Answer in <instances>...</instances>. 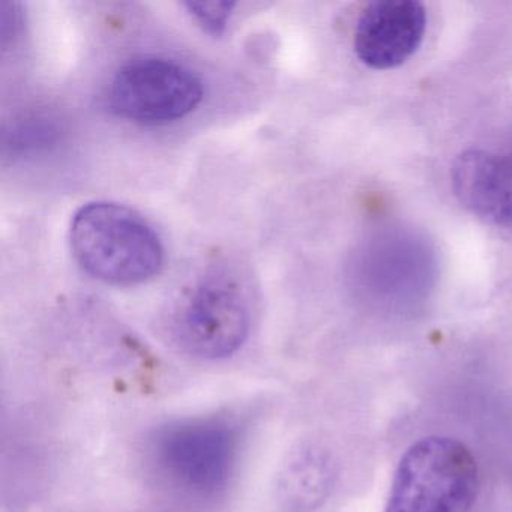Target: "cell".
Listing matches in <instances>:
<instances>
[{
  "label": "cell",
  "instance_id": "cell-9",
  "mask_svg": "<svg viewBox=\"0 0 512 512\" xmlns=\"http://www.w3.org/2000/svg\"><path fill=\"white\" fill-rule=\"evenodd\" d=\"M191 19L211 35H221L235 11V2H188L184 4Z\"/></svg>",
  "mask_w": 512,
  "mask_h": 512
},
{
  "label": "cell",
  "instance_id": "cell-8",
  "mask_svg": "<svg viewBox=\"0 0 512 512\" xmlns=\"http://www.w3.org/2000/svg\"><path fill=\"white\" fill-rule=\"evenodd\" d=\"M329 470L322 454L301 449L290 455L278 478L281 502L293 511H308L325 496Z\"/></svg>",
  "mask_w": 512,
  "mask_h": 512
},
{
  "label": "cell",
  "instance_id": "cell-4",
  "mask_svg": "<svg viewBox=\"0 0 512 512\" xmlns=\"http://www.w3.org/2000/svg\"><path fill=\"white\" fill-rule=\"evenodd\" d=\"M202 100L199 76L185 65L160 56H142L122 65L109 89L113 113L154 127L187 118Z\"/></svg>",
  "mask_w": 512,
  "mask_h": 512
},
{
  "label": "cell",
  "instance_id": "cell-3",
  "mask_svg": "<svg viewBox=\"0 0 512 512\" xmlns=\"http://www.w3.org/2000/svg\"><path fill=\"white\" fill-rule=\"evenodd\" d=\"M250 326L244 289L224 271L208 272L185 290L173 316L176 341L202 359H223L238 352Z\"/></svg>",
  "mask_w": 512,
  "mask_h": 512
},
{
  "label": "cell",
  "instance_id": "cell-10",
  "mask_svg": "<svg viewBox=\"0 0 512 512\" xmlns=\"http://www.w3.org/2000/svg\"><path fill=\"white\" fill-rule=\"evenodd\" d=\"M50 119L32 118L25 125H19L16 133H13V143L16 148L35 149V146H46L52 143L58 136V128Z\"/></svg>",
  "mask_w": 512,
  "mask_h": 512
},
{
  "label": "cell",
  "instance_id": "cell-1",
  "mask_svg": "<svg viewBox=\"0 0 512 512\" xmlns=\"http://www.w3.org/2000/svg\"><path fill=\"white\" fill-rule=\"evenodd\" d=\"M70 245L80 268L110 286H136L160 274L164 247L154 227L134 209L91 202L77 209Z\"/></svg>",
  "mask_w": 512,
  "mask_h": 512
},
{
  "label": "cell",
  "instance_id": "cell-7",
  "mask_svg": "<svg viewBox=\"0 0 512 512\" xmlns=\"http://www.w3.org/2000/svg\"><path fill=\"white\" fill-rule=\"evenodd\" d=\"M451 176L452 190L467 211L512 229V154L470 149L455 160Z\"/></svg>",
  "mask_w": 512,
  "mask_h": 512
},
{
  "label": "cell",
  "instance_id": "cell-6",
  "mask_svg": "<svg viewBox=\"0 0 512 512\" xmlns=\"http://www.w3.org/2000/svg\"><path fill=\"white\" fill-rule=\"evenodd\" d=\"M427 29L424 5L415 0H377L356 23L353 49L373 70H394L421 47Z\"/></svg>",
  "mask_w": 512,
  "mask_h": 512
},
{
  "label": "cell",
  "instance_id": "cell-2",
  "mask_svg": "<svg viewBox=\"0 0 512 512\" xmlns=\"http://www.w3.org/2000/svg\"><path fill=\"white\" fill-rule=\"evenodd\" d=\"M476 491L469 449L451 437H425L401 458L385 512H469Z\"/></svg>",
  "mask_w": 512,
  "mask_h": 512
},
{
  "label": "cell",
  "instance_id": "cell-5",
  "mask_svg": "<svg viewBox=\"0 0 512 512\" xmlns=\"http://www.w3.org/2000/svg\"><path fill=\"white\" fill-rule=\"evenodd\" d=\"M235 431L215 419L179 422L157 437V458L176 484L197 494L226 487L235 464Z\"/></svg>",
  "mask_w": 512,
  "mask_h": 512
}]
</instances>
